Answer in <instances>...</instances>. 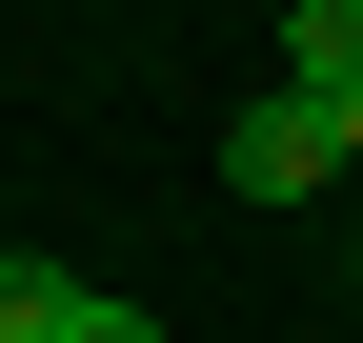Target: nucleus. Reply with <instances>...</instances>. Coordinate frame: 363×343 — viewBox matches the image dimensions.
I'll use <instances>...</instances> for the list:
<instances>
[{
	"instance_id": "3",
	"label": "nucleus",
	"mask_w": 363,
	"mask_h": 343,
	"mask_svg": "<svg viewBox=\"0 0 363 343\" xmlns=\"http://www.w3.org/2000/svg\"><path fill=\"white\" fill-rule=\"evenodd\" d=\"M81 323V263H40V242H0V343H61Z\"/></svg>"
},
{
	"instance_id": "1",
	"label": "nucleus",
	"mask_w": 363,
	"mask_h": 343,
	"mask_svg": "<svg viewBox=\"0 0 363 343\" xmlns=\"http://www.w3.org/2000/svg\"><path fill=\"white\" fill-rule=\"evenodd\" d=\"M222 182H242V202H323V182H363V162H343L323 101H283V81H262V101L222 121Z\"/></svg>"
},
{
	"instance_id": "6",
	"label": "nucleus",
	"mask_w": 363,
	"mask_h": 343,
	"mask_svg": "<svg viewBox=\"0 0 363 343\" xmlns=\"http://www.w3.org/2000/svg\"><path fill=\"white\" fill-rule=\"evenodd\" d=\"M343 263H363V223H343Z\"/></svg>"
},
{
	"instance_id": "5",
	"label": "nucleus",
	"mask_w": 363,
	"mask_h": 343,
	"mask_svg": "<svg viewBox=\"0 0 363 343\" xmlns=\"http://www.w3.org/2000/svg\"><path fill=\"white\" fill-rule=\"evenodd\" d=\"M343 162H363V101H343Z\"/></svg>"
},
{
	"instance_id": "2",
	"label": "nucleus",
	"mask_w": 363,
	"mask_h": 343,
	"mask_svg": "<svg viewBox=\"0 0 363 343\" xmlns=\"http://www.w3.org/2000/svg\"><path fill=\"white\" fill-rule=\"evenodd\" d=\"M283 101H363V0H283Z\"/></svg>"
},
{
	"instance_id": "4",
	"label": "nucleus",
	"mask_w": 363,
	"mask_h": 343,
	"mask_svg": "<svg viewBox=\"0 0 363 343\" xmlns=\"http://www.w3.org/2000/svg\"><path fill=\"white\" fill-rule=\"evenodd\" d=\"M61 343H162V323H142V303H101V283H81V323H61Z\"/></svg>"
}]
</instances>
